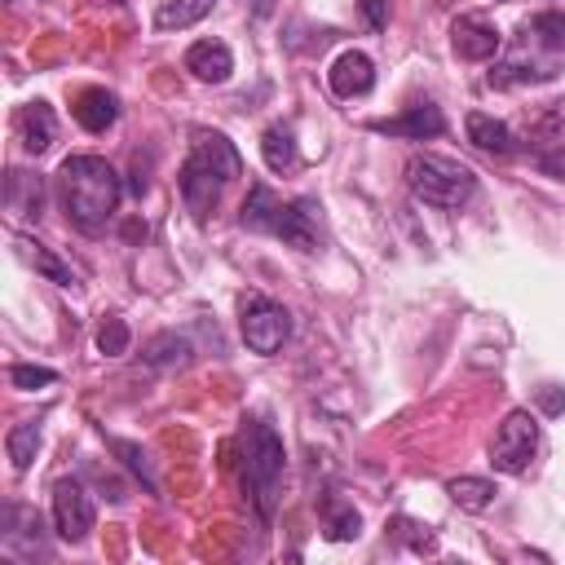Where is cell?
<instances>
[{
    "label": "cell",
    "instance_id": "cell-1",
    "mask_svg": "<svg viewBox=\"0 0 565 565\" xmlns=\"http://www.w3.org/2000/svg\"><path fill=\"white\" fill-rule=\"evenodd\" d=\"M57 194L66 207V221L79 234H102L119 207V172L97 154H71L57 168Z\"/></svg>",
    "mask_w": 565,
    "mask_h": 565
},
{
    "label": "cell",
    "instance_id": "cell-2",
    "mask_svg": "<svg viewBox=\"0 0 565 565\" xmlns=\"http://www.w3.org/2000/svg\"><path fill=\"white\" fill-rule=\"evenodd\" d=\"M238 172H243V159H238V150L230 146V137L199 128L194 141H190V154H185V163H181V177H177L190 216H194V221H207L212 207L221 203L225 185H230Z\"/></svg>",
    "mask_w": 565,
    "mask_h": 565
},
{
    "label": "cell",
    "instance_id": "cell-3",
    "mask_svg": "<svg viewBox=\"0 0 565 565\" xmlns=\"http://www.w3.org/2000/svg\"><path fill=\"white\" fill-rule=\"evenodd\" d=\"M282 468H287V450H282V437L274 433V424L247 419L243 424V490H247L252 508L260 512V521H274Z\"/></svg>",
    "mask_w": 565,
    "mask_h": 565
},
{
    "label": "cell",
    "instance_id": "cell-4",
    "mask_svg": "<svg viewBox=\"0 0 565 565\" xmlns=\"http://www.w3.org/2000/svg\"><path fill=\"white\" fill-rule=\"evenodd\" d=\"M406 185L419 203L441 207V212H459L477 194L472 168H463L459 159H441V154H411L406 159Z\"/></svg>",
    "mask_w": 565,
    "mask_h": 565
},
{
    "label": "cell",
    "instance_id": "cell-5",
    "mask_svg": "<svg viewBox=\"0 0 565 565\" xmlns=\"http://www.w3.org/2000/svg\"><path fill=\"white\" fill-rule=\"evenodd\" d=\"M556 71H561V53L547 49V44L521 22V31H516L508 57L486 75V84H490V88H508V84H543V79H552Z\"/></svg>",
    "mask_w": 565,
    "mask_h": 565
},
{
    "label": "cell",
    "instance_id": "cell-6",
    "mask_svg": "<svg viewBox=\"0 0 565 565\" xmlns=\"http://www.w3.org/2000/svg\"><path fill=\"white\" fill-rule=\"evenodd\" d=\"M238 331H243V344L252 349V353H260V358H274L282 344H287V335H291V313L278 305V300H269V296H243V313H238Z\"/></svg>",
    "mask_w": 565,
    "mask_h": 565
},
{
    "label": "cell",
    "instance_id": "cell-7",
    "mask_svg": "<svg viewBox=\"0 0 565 565\" xmlns=\"http://www.w3.org/2000/svg\"><path fill=\"white\" fill-rule=\"evenodd\" d=\"M534 450H539V419L530 411H508L490 441V463L508 477H521L530 468Z\"/></svg>",
    "mask_w": 565,
    "mask_h": 565
},
{
    "label": "cell",
    "instance_id": "cell-8",
    "mask_svg": "<svg viewBox=\"0 0 565 565\" xmlns=\"http://www.w3.org/2000/svg\"><path fill=\"white\" fill-rule=\"evenodd\" d=\"M93 521H97V512H93V499H88L84 481L62 477L53 486V530H57V539L79 543V539H88Z\"/></svg>",
    "mask_w": 565,
    "mask_h": 565
},
{
    "label": "cell",
    "instance_id": "cell-9",
    "mask_svg": "<svg viewBox=\"0 0 565 565\" xmlns=\"http://www.w3.org/2000/svg\"><path fill=\"white\" fill-rule=\"evenodd\" d=\"M274 238H282L296 252H318V238H322V230H318V203L313 199H287L282 212H278Z\"/></svg>",
    "mask_w": 565,
    "mask_h": 565
},
{
    "label": "cell",
    "instance_id": "cell-10",
    "mask_svg": "<svg viewBox=\"0 0 565 565\" xmlns=\"http://www.w3.org/2000/svg\"><path fill=\"white\" fill-rule=\"evenodd\" d=\"M450 49H455L463 62H486V57H494V53L503 49V35H499L486 18L463 13V18L450 22Z\"/></svg>",
    "mask_w": 565,
    "mask_h": 565
},
{
    "label": "cell",
    "instance_id": "cell-11",
    "mask_svg": "<svg viewBox=\"0 0 565 565\" xmlns=\"http://www.w3.org/2000/svg\"><path fill=\"white\" fill-rule=\"evenodd\" d=\"M327 84H331V93L335 97H362V93H371V84H375V62L366 57V53H358V49H344L335 62H331V71H327Z\"/></svg>",
    "mask_w": 565,
    "mask_h": 565
},
{
    "label": "cell",
    "instance_id": "cell-12",
    "mask_svg": "<svg viewBox=\"0 0 565 565\" xmlns=\"http://www.w3.org/2000/svg\"><path fill=\"white\" fill-rule=\"evenodd\" d=\"M371 128H375V132H388V137L424 141V137H441V132H446V119H441V110H437L433 102H415V106H406V110L393 115V119H375Z\"/></svg>",
    "mask_w": 565,
    "mask_h": 565
},
{
    "label": "cell",
    "instance_id": "cell-13",
    "mask_svg": "<svg viewBox=\"0 0 565 565\" xmlns=\"http://www.w3.org/2000/svg\"><path fill=\"white\" fill-rule=\"evenodd\" d=\"M185 71H190L194 79H203V84H221V79H230V71H234V53H230L221 40H194V44L185 49Z\"/></svg>",
    "mask_w": 565,
    "mask_h": 565
},
{
    "label": "cell",
    "instance_id": "cell-14",
    "mask_svg": "<svg viewBox=\"0 0 565 565\" xmlns=\"http://www.w3.org/2000/svg\"><path fill=\"white\" fill-rule=\"evenodd\" d=\"M57 137V119H53V106L49 102H26L18 110V141L31 150V154H44Z\"/></svg>",
    "mask_w": 565,
    "mask_h": 565
},
{
    "label": "cell",
    "instance_id": "cell-15",
    "mask_svg": "<svg viewBox=\"0 0 565 565\" xmlns=\"http://www.w3.org/2000/svg\"><path fill=\"white\" fill-rule=\"evenodd\" d=\"M463 128H468V141H472L477 150H486V154H512V150H516V137H512V128H508L503 119H494V115H481V110H472Z\"/></svg>",
    "mask_w": 565,
    "mask_h": 565
},
{
    "label": "cell",
    "instance_id": "cell-16",
    "mask_svg": "<svg viewBox=\"0 0 565 565\" xmlns=\"http://www.w3.org/2000/svg\"><path fill=\"white\" fill-rule=\"evenodd\" d=\"M4 207H9L13 216H40V207H44V185H40V177H31V172H22V168H9V177H4Z\"/></svg>",
    "mask_w": 565,
    "mask_h": 565
},
{
    "label": "cell",
    "instance_id": "cell-17",
    "mask_svg": "<svg viewBox=\"0 0 565 565\" xmlns=\"http://www.w3.org/2000/svg\"><path fill=\"white\" fill-rule=\"evenodd\" d=\"M75 119H79V128H88V132H106V128L119 119L115 93H106V88H84V93L75 97Z\"/></svg>",
    "mask_w": 565,
    "mask_h": 565
},
{
    "label": "cell",
    "instance_id": "cell-18",
    "mask_svg": "<svg viewBox=\"0 0 565 565\" xmlns=\"http://www.w3.org/2000/svg\"><path fill=\"white\" fill-rule=\"evenodd\" d=\"M278 212H282V199L265 185V181H256L252 190H247V199H243V230H260V234H274V225H278Z\"/></svg>",
    "mask_w": 565,
    "mask_h": 565
},
{
    "label": "cell",
    "instance_id": "cell-19",
    "mask_svg": "<svg viewBox=\"0 0 565 565\" xmlns=\"http://www.w3.org/2000/svg\"><path fill=\"white\" fill-rule=\"evenodd\" d=\"M260 154L269 163V172H291L300 163V150H296V132L287 124H269L260 132Z\"/></svg>",
    "mask_w": 565,
    "mask_h": 565
},
{
    "label": "cell",
    "instance_id": "cell-20",
    "mask_svg": "<svg viewBox=\"0 0 565 565\" xmlns=\"http://www.w3.org/2000/svg\"><path fill=\"white\" fill-rule=\"evenodd\" d=\"M190 340L185 335H177V331H159L154 340H146V349H141V362H150V366H159V371H177V366H190Z\"/></svg>",
    "mask_w": 565,
    "mask_h": 565
},
{
    "label": "cell",
    "instance_id": "cell-21",
    "mask_svg": "<svg viewBox=\"0 0 565 565\" xmlns=\"http://www.w3.org/2000/svg\"><path fill=\"white\" fill-rule=\"evenodd\" d=\"M18 247H22V260H26V265H35V274H44V278H49V282H57V287H75V269H71L66 260H57L44 243H35V238L18 234Z\"/></svg>",
    "mask_w": 565,
    "mask_h": 565
},
{
    "label": "cell",
    "instance_id": "cell-22",
    "mask_svg": "<svg viewBox=\"0 0 565 565\" xmlns=\"http://www.w3.org/2000/svg\"><path fill=\"white\" fill-rule=\"evenodd\" d=\"M212 4H216V0H163L159 13H154V26H159V31H185V26H194L199 18H207Z\"/></svg>",
    "mask_w": 565,
    "mask_h": 565
},
{
    "label": "cell",
    "instance_id": "cell-23",
    "mask_svg": "<svg viewBox=\"0 0 565 565\" xmlns=\"http://www.w3.org/2000/svg\"><path fill=\"white\" fill-rule=\"evenodd\" d=\"M446 494L463 508V512H486L494 503V481L486 477H450L446 481Z\"/></svg>",
    "mask_w": 565,
    "mask_h": 565
},
{
    "label": "cell",
    "instance_id": "cell-24",
    "mask_svg": "<svg viewBox=\"0 0 565 565\" xmlns=\"http://www.w3.org/2000/svg\"><path fill=\"white\" fill-rule=\"evenodd\" d=\"M4 450H9L13 472H26V468H31V459H35V450H40V424H35V419L13 424V428H9V437H4Z\"/></svg>",
    "mask_w": 565,
    "mask_h": 565
},
{
    "label": "cell",
    "instance_id": "cell-25",
    "mask_svg": "<svg viewBox=\"0 0 565 565\" xmlns=\"http://www.w3.org/2000/svg\"><path fill=\"white\" fill-rule=\"evenodd\" d=\"M322 521H327V539L331 543H344V539H358V530H362V516H358V508L353 503H344V499H322Z\"/></svg>",
    "mask_w": 565,
    "mask_h": 565
},
{
    "label": "cell",
    "instance_id": "cell-26",
    "mask_svg": "<svg viewBox=\"0 0 565 565\" xmlns=\"http://www.w3.org/2000/svg\"><path fill=\"white\" fill-rule=\"evenodd\" d=\"M547 49H556V53H565V13H556V9H547V13H534L530 22H525Z\"/></svg>",
    "mask_w": 565,
    "mask_h": 565
},
{
    "label": "cell",
    "instance_id": "cell-27",
    "mask_svg": "<svg viewBox=\"0 0 565 565\" xmlns=\"http://www.w3.org/2000/svg\"><path fill=\"white\" fill-rule=\"evenodd\" d=\"M97 349L106 353V358H119V353H128V322L124 318H102V327H97Z\"/></svg>",
    "mask_w": 565,
    "mask_h": 565
},
{
    "label": "cell",
    "instance_id": "cell-28",
    "mask_svg": "<svg viewBox=\"0 0 565 565\" xmlns=\"http://www.w3.org/2000/svg\"><path fill=\"white\" fill-rule=\"evenodd\" d=\"M9 380H13V388H44V384H53L57 380V371H49V366H31V362H13L9 366Z\"/></svg>",
    "mask_w": 565,
    "mask_h": 565
},
{
    "label": "cell",
    "instance_id": "cell-29",
    "mask_svg": "<svg viewBox=\"0 0 565 565\" xmlns=\"http://www.w3.org/2000/svg\"><path fill=\"white\" fill-rule=\"evenodd\" d=\"M110 450H115V455H124V463L146 481V490H154V477H150V463H146L141 446H132V441H124V437H110Z\"/></svg>",
    "mask_w": 565,
    "mask_h": 565
},
{
    "label": "cell",
    "instance_id": "cell-30",
    "mask_svg": "<svg viewBox=\"0 0 565 565\" xmlns=\"http://www.w3.org/2000/svg\"><path fill=\"white\" fill-rule=\"evenodd\" d=\"M362 13H366V22H371V31H384V22H388V0H362Z\"/></svg>",
    "mask_w": 565,
    "mask_h": 565
},
{
    "label": "cell",
    "instance_id": "cell-31",
    "mask_svg": "<svg viewBox=\"0 0 565 565\" xmlns=\"http://www.w3.org/2000/svg\"><path fill=\"white\" fill-rule=\"evenodd\" d=\"M393 525H402V530H419L411 516H397ZM406 539H411V547H415V552H428V547H433V539H428V534H406Z\"/></svg>",
    "mask_w": 565,
    "mask_h": 565
},
{
    "label": "cell",
    "instance_id": "cell-32",
    "mask_svg": "<svg viewBox=\"0 0 565 565\" xmlns=\"http://www.w3.org/2000/svg\"><path fill=\"white\" fill-rule=\"evenodd\" d=\"M543 406L556 415V411H565V393H543Z\"/></svg>",
    "mask_w": 565,
    "mask_h": 565
},
{
    "label": "cell",
    "instance_id": "cell-33",
    "mask_svg": "<svg viewBox=\"0 0 565 565\" xmlns=\"http://www.w3.org/2000/svg\"><path fill=\"white\" fill-rule=\"evenodd\" d=\"M252 9H256V18H265L274 9V0H252Z\"/></svg>",
    "mask_w": 565,
    "mask_h": 565
},
{
    "label": "cell",
    "instance_id": "cell-34",
    "mask_svg": "<svg viewBox=\"0 0 565 565\" xmlns=\"http://www.w3.org/2000/svg\"><path fill=\"white\" fill-rule=\"evenodd\" d=\"M106 4H124V0H106Z\"/></svg>",
    "mask_w": 565,
    "mask_h": 565
}]
</instances>
